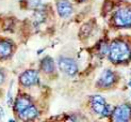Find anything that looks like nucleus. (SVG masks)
Listing matches in <instances>:
<instances>
[{"instance_id":"f257e3e1","label":"nucleus","mask_w":131,"mask_h":122,"mask_svg":"<svg viewBox=\"0 0 131 122\" xmlns=\"http://www.w3.org/2000/svg\"><path fill=\"white\" fill-rule=\"evenodd\" d=\"M131 50L129 46L123 41H114L109 47V59L114 62H124L129 59Z\"/></svg>"},{"instance_id":"f03ea898","label":"nucleus","mask_w":131,"mask_h":122,"mask_svg":"<svg viewBox=\"0 0 131 122\" xmlns=\"http://www.w3.org/2000/svg\"><path fill=\"white\" fill-rule=\"evenodd\" d=\"M114 22L118 27H130L131 26V9L122 8L114 14Z\"/></svg>"},{"instance_id":"7ed1b4c3","label":"nucleus","mask_w":131,"mask_h":122,"mask_svg":"<svg viewBox=\"0 0 131 122\" xmlns=\"http://www.w3.org/2000/svg\"><path fill=\"white\" fill-rule=\"evenodd\" d=\"M131 118V106L129 104H123L115 108L112 114V120L117 122L128 121Z\"/></svg>"},{"instance_id":"20e7f679","label":"nucleus","mask_w":131,"mask_h":122,"mask_svg":"<svg viewBox=\"0 0 131 122\" xmlns=\"http://www.w3.org/2000/svg\"><path fill=\"white\" fill-rule=\"evenodd\" d=\"M59 68L62 71L63 73L67 74V75H75L78 71V67H77V63L75 62L74 59H70V58H65L62 57L59 59Z\"/></svg>"},{"instance_id":"39448f33","label":"nucleus","mask_w":131,"mask_h":122,"mask_svg":"<svg viewBox=\"0 0 131 122\" xmlns=\"http://www.w3.org/2000/svg\"><path fill=\"white\" fill-rule=\"evenodd\" d=\"M19 80H20L21 85L26 86V87L35 85V83L38 81V74L34 70H28L20 75Z\"/></svg>"},{"instance_id":"423d86ee","label":"nucleus","mask_w":131,"mask_h":122,"mask_svg":"<svg viewBox=\"0 0 131 122\" xmlns=\"http://www.w3.org/2000/svg\"><path fill=\"white\" fill-rule=\"evenodd\" d=\"M92 102V108L97 115H103L104 112V108H106V100L102 98L101 95H93L91 98Z\"/></svg>"},{"instance_id":"0eeeda50","label":"nucleus","mask_w":131,"mask_h":122,"mask_svg":"<svg viewBox=\"0 0 131 122\" xmlns=\"http://www.w3.org/2000/svg\"><path fill=\"white\" fill-rule=\"evenodd\" d=\"M57 10L59 15L63 18H67L71 15L73 13V6H71L70 2L67 0H60L57 3Z\"/></svg>"},{"instance_id":"6e6552de","label":"nucleus","mask_w":131,"mask_h":122,"mask_svg":"<svg viewBox=\"0 0 131 122\" xmlns=\"http://www.w3.org/2000/svg\"><path fill=\"white\" fill-rule=\"evenodd\" d=\"M116 80V76L111 70H106L103 71L100 78H99V85L102 87H110L112 86Z\"/></svg>"},{"instance_id":"1a4fd4ad","label":"nucleus","mask_w":131,"mask_h":122,"mask_svg":"<svg viewBox=\"0 0 131 122\" xmlns=\"http://www.w3.org/2000/svg\"><path fill=\"white\" fill-rule=\"evenodd\" d=\"M31 105H32L31 100L28 98V96L27 95H21V96H18V98L16 99L14 109H15V111L19 115L21 111H24L26 108H28Z\"/></svg>"},{"instance_id":"9d476101","label":"nucleus","mask_w":131,"mask_h":122,"mask_svg":"<svg viewBox=\"0 0 131 122\" xmlns=\"http://www.w3.org/2000/svg\"><path fill=\"white\" fill-rule=\"evenodd\" d=\"M13 50V45L10 41L8 40H2L0 41V58L1 59H5L12 55Z\"/></svg>"},{"instance_id":"9b49d317","label":"nucleus","mask_w":131,"mask_h":122,"mask_svg":"<svg viewBox=\"0 0 131 122\" xmlns=\"http://www.w3.org/2000/svg\"><path fill=\"white\" fill-rule=\"evenodd\" d=\"M37 115H38V111L35 108V106L31 105L28 108H26L24 111H21L18 116L21 120H33L34 118L37 117Z\"/></svg>"},{"instance_id":"f8f14e48","label":"nucleus","mask_w":131,"mask_h":122,"mask_svg":"<svg viewBox=\"0 0 131 122\" xmlns=\"http://www.w3.org/2000/svg\"><path fill=\"white\" fill-rule=\"evenodd\" d=\"M41 68H42V70L44 71V72L47 73V74H50V73L53 72L54 71V62H53V60H52V58L45 57L42 60Z\"/></svg>"},{"instance_id":"ddd939ff","label":"nucleus","mask_w":131,"mask_h":122,"mask_svg":"<svg viewBox=\"0 0 131 122\" xmlns=\"http://www.w3.org/2000/svg\"><path fill=\"white\" fill-rule=\"evenodd\" d=\"M42 3V0H29V4L31 8H38Z\"/></svg>"},{"instance_id":"4468645a","label":"nucleus","mask_w":131,"mask_h":122,"mask_svg":"<svg viewBox=\"0 0 131 122\" xmlns=\"http://www.w3.org/2000/svg\"><path fill=\"white\" fill-rule=\"evenodd\" d=\"M3 80H4V75H3V73L0 71V85L3 82Z\"/></svg>"},{"instance_id":"2eb2a0df","label":"nucleus","mask_w":131,"mask_h":122,"mask_svg":"<svg viewBox=\"0 0 131 122\" xmlns=\"http://www.w3.org/2000/svg\"><path fill=\"white\" fill-rule=\"evenodd\" d=\"M3 116H4V110H3L2 107H0V120L3 118Z\"/></svg>"},{"instance_id":"dca6fc26","label":"nucleus","mask_w":131,"mask_h":122,"mask_svg":"<svg viewBox=\"0 0 131 122\" xmlns=\"http://www.w3.org/2000/svg\"><path fill=\"white\" fill-rule=\"evenodd\" d=\"M80 1H85V0H80Z\"/></svg>"},{"instance_id":"f3484780","label":"nucleus","mask_w":131,"mask_h":122,"mask_svg":"<svg viewBox=\"0 0 131 122\" xmlns=\"http://www.w3.org/2000/svg\"><path fill=\"white\" fill-rule=\"evenodd\" d=\"M129 85H130V86H131V82H130V83H129Z\"/></svg>"}]
</instances>
